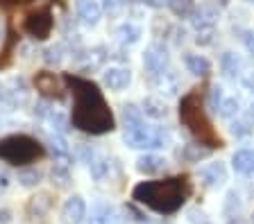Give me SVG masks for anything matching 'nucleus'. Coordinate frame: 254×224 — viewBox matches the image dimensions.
<instances>
[{
    "mask_svg": "<svg viewBox=\"0 0 254 224\" xmlns=\"http://www.w3.org/2000/svg\"><path fill=\"white\" fill-rule=\"evenodd\" d=\"M148 5H152V7H164V5H168V0H145Z\"/></svg>",
    "mask_w": 254,
    "mask_h": 224,
    "instance_id": "37",
    "label": "nucleus"
},
{
    "mask_svg": "<svg viewBox=\"0 0 254 224\" xmlns=\"http://www.w3.org/2000/svg\"><path fill=\"white\" fill-rule=\"evenodd\" d=\"M243 43H245V48H248V52L254 54V30H248L243 34Z\"/></svg>",
    "mask_w": 254,
    "mask_h": 224,
    "instance_id": "33",
    "label": "nucleus"
},
{
    "mask_svg": "<svg viewBox=\"0 0 254 224\" xmlns=\"http://www.w3.org/2000/svg\"><path fill=\"white\" fill-rule=\"evenodd\" d=\"M89 170H91V177H93V179H105L107 172H109V161L100 154H93L89 161Z\"/></svg>",
    "mask_w": 254,
    "mask_h": 224,
    "instance_id": "26",
    "label": "nucleus"
},
{
    "mask_svg": "<svg viewBox=\"0 0 254 224\" xmlns=\"http://www.w3.org/2000/svg\"><path fill=\"white\" fill-rule=\"evenodd\" d=\"M102 2H105V7H107V9H116V7L125 5L127 0H102Z\"/></svg>",
    "mask_w": 254,
    "mask_h": 224,
    "instance_id": "35",
    "label": "nucleus"
},
{
    "mask_svg": "<svg viewBox=\"0 0 254 224\" xmlns=\"http://www.w3.org/2000/svg\"><path fill=\"white\" fill-rule=\"evenodd\" d=\"M141 111H143V116L152 118V120H161V118L168 116L166 102L159 100V97H145V100L141 102Z\"/></svg>",
    "mask_w": 254,
    "mask_h": 224,
    "instance_id": "19",
    "label": "nucleus"
},
{
    "mask_svg": "<svg viewBox=\"0 0 254 224\" xmlns=\"http://www.w3.org/2000/svg\"><path fill=\"white\" fill-rule=\"evenodd\" d=\"M25 32L32 34L34 39H48L50 32H53V14L48 9H43V11H37V14L27 16Z\"/></svg>",
    "mask_w": 254,
    "mask_h": 224,
    "instance_id": "8",
    "label": "nucleus"
},
{
    "mask_svg": "<svg viewBox=\"0 0 254 224\" xmlns=\"http://www.w3.org/2000/svg\"><path fill=\"white\" fill-rule=\"evenodd\" d=\"M102 82L109 91H123L132 82V73H129V68H123V66H111L102 73Z\"/></svg>",
    "mask_w": 254,
    "mask_h": 224,
    "instance_id": "9",
    "label": "nucleus"
},
{
    "mask_svg": "<svg viewBox=\"0 0 254 224\" xmlns=\"http://www.w3.org/2000/svg\"><path fill=\"white\" fill-rule=\"evenodd\" d=\"M254 129V107L250 111H241L236 118H232V134L236 138H243L248 134H252Z\"/></svg>",
    "mask_w": 254,
    "mask_h": 224,
    "instance_id": "15",
    "label": "nucleus"
},
{
    "mask_svg": "<svg viewBox=\"0 0 254 224\" xmlns=\"http://www.w3.org/2000/svg\"><path fill=\"white\" fill-rule=\"evenodd\" d=\"M34 113H37L39 118H46L48 113H50V109H48V104H46V102H39L37 107H34Z\"/></svg>",
    "mask_w": 254,
    "mask_h": 224,
    "instance_id": "34",
    "label": "nucleus"
},
{
    "mask_svg": "<svg viewBox=\"0 0 254 224\" xmlns=\"http://www.w3.org/2000/svg\"><path fill=\"white\" fill-rule=\"evenodd\" d=\"M186 195H189V183L180 177L164 181H143L132 190V197L138 204L166 215L180 211L182 204L186 202Z\"/></svg>",
    "mask_w": 254,
    "mask_h": 224,
    "instance_id": "2",
    "label": "nucleus"
},
{
    "mask_svg": "<svg viewBox=\"0 0 254 224\" xmlns=\"http://www.w3.org/2000/svg\"><path fill=\"white\" fill-rule=\"evenodd\" d=\"M232 166L238 175H254V149H238L232 156Z\"/></svg>",
    "mask_w": 254,
    "mask_h": 224,
    "instance_id": "16",
    "label": "nucleus"
},
{
    "mask_svg": "<svg viewBox=\"0 0 254 224\" xmlns=\"http://www.w3.org/2000/svg\"><path fill=\"white\" fill-rule=\"evenodd\" d=\"M125 145L134 149H159L170 143V134L164 127H150L143 120L132 125H125Z\"/></svg>",
    "mask_w": 254,
    "mask_h": 224,
    "instance_id": "5",
    "label": "nucleus"
},
{
    "mask_svg": "<svg viewBox=\"0 0 254 224\" xmlns=\"http://www.w3.org/2000/svg\"><path fill=\"white\" fill-rule=\"evenodd\" d=\"M222 100H225V97H222V89H220V86H213V89H211V95H209V109L218 113V107H220Z\"/></svg>",
    "mask_w": 254,
    "mask_h": 224,
    "instance_id": "32",
    "label": "nucleus"
},
{
    "mask_svg": "<svg viewBox=\"0 0 254 224\" xmlns=\"http://www.w3.org/2000/svg\"><path fill=\"white\" fill-rule=\"evenodd\" d=\"M180 118L182 123L190 129V134H195L197 138L204 145H211V147H220V138L216 136V132L211 129V123L204 113L200 97L195 93H190L182 100V109H180Z\"/></svg>",
    "mask_w": 254,
    "mask_h": 224,
    "instance_id": "3",
    "label": "nucleus"
},
{
    "mask_svg": "<svg viewBox=\"0 0 254 224\" xmlns=\"http://www.w3.org/2000/svg\"><path fill=\"white\" fill-rule=\"evenodd\" d=\"M200 179L206 188H218L227 181V170L222 163H209L200 170Z\"/></svg>",
    "mask_w": 254,
    "mask_h": 224,
    "instance_id": "11",
    "label": "nucleus"
},
{
    "mask_svg": "<svg viewBox=\"0 0 254 224\" xmlns=\"http://www.w3.org/2000/svg\"><path fill=\"white\" fill-rule=\"evenodd\" d=\"M41 154L43 147L25 134H14L0 140V161L11 163V166H25V163L37 161Z\"/></svg>",
    "mask_w": 254,
    "mask_h": 224,
    "instance_id": "4",
    "label": "nucleus"
},
{
    "mask_svg": "<svg viewBox=\"0 0 254 224\" xmlns=\"http://www.w3.org/2000/svg\"><path fill=\"white\" fill-rule=\"evenodd\" d=\"M53 208V195L50 192H39L27 202V215L30 218H46Z\"/></svg>",
    "mask_w": 254,
    "mask_h": 224,
    "instance_id": "13",
    "label": "nucleus"
},
{
    "mask_svg": "<svg viewBox=\"0 0 254 224\" xmlns=\"http://www.w3.org/2000/svg\"><path fill=\"white\" fill-rule=\"evenodd\" d=\"M7 186H9V177H7L5 172H0V192L5 190Z\"/></svg>",
    "mask_w": 254,
    "mask_h": 224,
    "instance_id": "36",
    "label": "nucleus"
},
{
    "mask_svg": "<svg viewBox=\"0 0 254 224\" xmlns=\"http://www.w3.org/2000/svg\"><path fill=\"white\" fill-rule=\"evenodd\" d=\"M43 59H46V64H62L64 48L62 45H53V48H48L46 52H43Z\"/></svg>",
    "mask_w": 254,
    "mask_h": 224,
    "instance_id": "30",
    "label": "nucleus"
},
{
    "mask_svg": "<svg viewBox=\"0 0 254 224\" xmlns=\"http://www.w3.org/2000/svg\"><path fill=\"white\" fill-rule=\"evenodd\" d=\"M37 91L46 97H57L59 95V80L53 73H39L37 80H34Z\"/></svg>",
    "mask_w": 254,
    "mask_h": 224,
    "instance_id": "17",
    "label": "nucleus"
},
{
    "mask_svg": "<svg viewBox=\"0 0 254 224\" xmlns=\"http://www.w3.org/2000/svg\"><path fill=\"white\" fill-rule=\"evenodd\" d=\"M70 89L75 95L73 125L86 134H105L114 129V116L107 107L102 93L93 82L70 77Z\"/></svg>",
    "mask_w": 254,
    "mask_h": 224,
    "instance_id": "1",
    "label": "nucleus"
},
{
    "mask_svg": "<svg viewBox=\"0 0 254 224\" xmlns=\"http://www.w3.org/2000/svg\"><path fill=\"white\" fill-rule=\"evenodd\" d=\"M50 179L57 188H68L70 186V170L68 166H64V163H55L53 170H50Z\"/></svg>",
    "mask_w": 254,
    "mask_h": 224,
    "instance_id": "25",
    "label": "nucleus"
},
{
    "mask_svg": "<svg viewBox=\"0 0 254 224\" xmlns=\"http://www.w3.org/2000/svg\"><path fill=\"white\" fill-rule=\"evenodd\" d=\"M168 5L173 7V11L177 16H186L190 11V5H193V0H168Z\"/></svg>",
    "mask_w": 254,
    "mask_h": 224,
    "instance_id": "31",
    "label": "nucleus"
},
{
    "mask_svg": "<svg viewBox=\"0 0 254 224\" xmlns=\"http://www.w3.org/2000/svg\"><path fill=\"white\" fill-rule=\"evenodd\" d=\"M193 25L197 30V43H202V45L211 43L213 34H216V11L211 7H202L193 16Z\"/></svg>",
    "mask_w": 254,
    "mask_h": 224,
    "instance_id": "6",
    "label": "nucleus"
},
{
    "mask_svg": "<svg viewBox=\"0 0 254 224\" xmlns=\"http://www.w3.org/2000/svg\"><path fill=\"white\" fill-rule=\"evenodd\" d=\"M48 125L55 129V134H66L68 132V116L64 111H59V109H50V113H48Z\"/></svg>",
    "mask_w": 254,
    "mask_h": 224,
    "instance_id": "24",
    "label": "nucleus"
},
{
    "mask_svg": "<svg viewBox=\"0 0 254 224\" xmlns=\"http://www.w3.org/2000/svg\"><path fill=\"white\" fill-rule=\"evenodd\" d=\"M218 113H220V118H225V120L236 118L238 113H241V102H238V97H225V100L220 102V107H218Z\"/></svg>",
    "mask_w": 254,
    "mask_h": 224,
    "instance_id": "27",
    "label": "nucleus"
},
{
    "mask_svg": "<svg viewBox=\"0 0 254 224\" xmlns=\"http://www.w3.org/2000/svg\"><path fill=\"white\" fill-rule=\"evenodd\" d=\"M222 73H225L227 80H236L241 75V59L234 52H225V57H222Z\"/></svg>",
    "mask_w": 254,
    "mask_h": 224,
    "instance_id": "23",
    "label": "nucleus"
},
{
    "mask_svg": "<svg viewBox=\"0 0 254 224\" xmlns=\"http://www.w3.org/2000/svg\"><path fill=\"white\" fill-rule=\"evenodd\" d=\"M168 50L161 45V43H152L148 50H145V54H143V64H145V68L150 70L152 75H164V70L168 68Z\"/></svg>",
    "mask_w": 254,
    "mask_h": 224,
    "instance_id": "7",
    "label": "nucleus"
},
{
    "mask_svg": "<svg viewBox=\"0 0 254 224\" xmlns=\"http://www.w3.org/2000/svg\"><path fill=\"white\" fill-rule=\"evenodd\" d=\"M206 154H209V149H202L200 145H186L180 152V156L186 161H200L202 156H206Z\"/></svg>",
    "mask_w": 254,
    "mask_h": 224,
    "instance_id": "29",
    "label": "nucleus"
},
{
    "mask_svg": "<svg viewBox=\"0 0 254 224\" xmlns=\"http://www.w3.org/2000/svg\"><path fill=\"white\" fill-rule=\"evenodd\" d=\"M186 68H189V73L197 75V77H206V75L211 73L209 59L200 57V54H189V57H186Z\"/></svg>",
    "mask_w": 254,
    "mask_h": 224,
    "instance_id": "22",
    "label": "nucleus"
},
{
    "mask_svg": "<svg viewBox=\"0 0 254 224\" xmlns=\"http://www.w3.org/2000/svg\"><path fill=\"white\" fill-rule=\"evenodd\" d=\"M62 218L66 224H82L86 218V204L79 195H73L70 199H66L62 208Z\"/></svg>",
    "mask_w": 254,
    "mask_h": 224,
    "instance_id": "10",
    "label": "nucleus"
},
{
    "mask_svg": "<svg viewBox=\"0 0 254 224\" xmlns=\"http://www.w3.org/2000/svg\"><path fill=\"white\" fill-rule=\"evenodd\" d=\"M166 159L164 156H157V154H143L138 156L136 161V170L141 172V175H161V172L166 170Z\"/></svg>",
    "mask_w": 254,
    "mask_h": 224,
    "instance_id": "14",
    "label": "nucleus"
},
{
    "mask_svg": "<svg viewBox=\"0 0 254 224\" xmlns=\"http://www.w3.org/2000/svg\"><path fill=\"white\" fill-rule=\"evenodd\" d=\"M48 147H50L53 156L59 161V163H64V166H68L70 147H68V143H66V138H64L62 134H55V136H50V138H48Z\"/></svg>",
    "mask_w": 254,
    "mask_h": 224,
    "instance_id": "18",
    "label": "nucleus"
},
{
    "mask_svg": "<svg viewBox=\"0 0 254 224\" xmlns=\"http://www.w3.org/2000/svg\"><path fill=\"white\" fill-rule=\"evenodd\" d=\"M116 37L123 45H134V43L141 41V27L134 25V23H123L116 30Z\"/></svg>",
    "mask_w": 254,
    "mask_h": 224,
    "instance_id": "21",
    "label": "nucleus"
},
{
    "mask_svg": "<svg viewBox=\"0 0 254 224\" xmlns=\"http://www.w3.org/2000/svg\"><path fill=\"white\" fill-rule=\"evenodd\" d=\"M245 2H254V0H245Z\"/></svg>",
    "mask_w": 254,
    "mask_h": 224,
    "instance_id": "39",
    "label": "nucleus"
},
{
    "mask_svg": "<svg viewBox=\"0 0 254 224\" xmlns=\"http://www.w3.org/2000/svg\"><path fill=\"white\" fill-rule=\"evenodd\" d=\"M0 2H5V5H9V2H25V0H0Z\"/></svg>",
    "mask_w": 254,
    "mask_h": 224,
    "instance_id": "38",
    "label": "nucleus"
},
{
    "mask_svg": "<svg viewBox=\"0 0 254 224\" xmlns=\"http://www.w3.org/2000/svg\"><path fill=\"white\" fill-rule=\"evenodd\" d=\"M41 170H37V168H25V170L18 172V181H21L23 188H34L39 186V181H41Z\"/></svg>",
    "mask_w": 254,
    "mask_h": 224,
    "instance_id": "28",
    "label": "nucleus"
},
{
    "mask_svg": "<svg viewBox=\"0 0 254 224\" xmlns=\"http://www.w3.org/2000/svg\"><path fill=\"white\" fill-rule=\"evenodd\" d=\"M114 208L109 206V204L105 202H98L91 206L89 211V224H111V220H114Z\"/></svg>",
    "mask_w": 254,
    "mask_h": 224,
    "instance_id": "20",
    "label": "nucleus"
},
{
    "mask_svg": "<svg viewBox=\"0 0 254 224\" xmlns=\"http://www.w3.org/2000/svg\"><path fill=\"white\" fill-rule=\"evenodd\" d=\"M75 9H77V16L86 23V25H95L100 21L102 7L98 0H77L75 2Z\"/></svg>",
    "mask_w": 254,
    "mask_h": 224,
    "instance_id": "12",
    "label": "nucleus"
}]
</instances>
